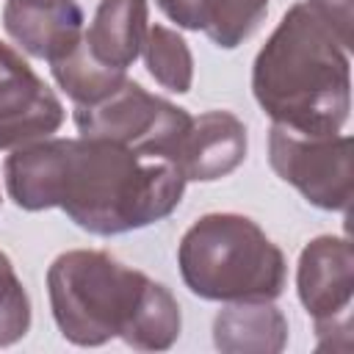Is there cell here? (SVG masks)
<instances>
[{
    "mask_svg": "<svg viewBox=\"0 0 354 354\" xmlns=\"http://www.w3.org/2000/svg\"><path fill=\"white\" fill-rule=\"evenodd\" d=\"M177 266L185 288L207 301H274L288 263L263 227L243 213H205L180 238Z\"/></svg>",
    "mask_w": 354,
    "mask_h": 354,
    "instance_id": "4",
    "label": "cell"
},
{
    "mask_svg": "<svg viewBox=\"0 0 354 354\" xmlns=\"http://www.w3.org/2000/svg\"><path fill=\"white\" fill-rule=\"evenodd\" d=\"M194 116L147 91L136 80H124L113 94L94 105H75V127L80 136H100L149 155H166L177 160L191 130Z\"/></svg>",
    "mask_w": 354,
    "mask_h": 354,
    "instance_id": "5",
    "label": "cell"
},
{
    "mask_svg": "<svg viewBox=\"0 0 354 354\" xmlns=\"http://www.w3.org/2000/svg\"><path fill=\"white\" fill-rule=\"evenodd\" d=\"M30 296L14 271L11 257L0 249V348L19 343L30 329Z\"/></svg>",
    "mask_w": 354,
    "mask_h": 354,
    "instance_id": "16",
    "label": "cell"
},
{
    "mask_svg": "<svg viewBox=\"0 0 354 354\" xmlns=\"http://www.w3.org/2000/svg\"><path fill=\"white\" fill-rule=\"evenodd\" d=\"M296 293L301 307L315 324L318 343L324 351L332 335L351 340V299H354V252L343 235L313 238L296 266Z\"/></svg>",
    "mask_w": 354,
    "mask_h": 354,
    "instance_id": "7",
    "label": "cell"
},
{
    "mask_svg": "<svg viewBox=\"0 0 354 354\" xmlns=\"http://www.w3.org/2000/svg\"><path fill=\"white\" fill-rule=\"evenodd\" d=\"M64 116L58 94L11 44L0 41V149L11 152L50 138Z\"/></svg>",
    "mask_w": 354,
    "mask_h": 354,
    "instance_id": "8",
    "label": "cell"
},
{
    "mask_svg": "<svg viewBox=\"0 0 354 354\" xmlns=\"http://www.w3.org/2000/svg\"><path fill=\"white\" fill-rule=\"evenodd\" d=\"M213 346L224 354H279L288 318L274 301H230L213 318Z\"/></svg>",
    "mask_w": 354,
    "mask_h": 354,
    "instance_id": "11",
    "label": "cell"
},
{
    "mask_svg": "<svg viewBox=\"0 0 354 354\" xmlns=\"http://www.w3.org/2000/svg\"><path fill=\"white\" fill-rule=\"evenodd\" d=\"M252 94L274 124L340 133L351 111V53L307 3H293L252 64Z\"/></svg>",
    "mask_w": 354,
    "mask_h": 354,
    "instance_id": "3",
    "label": "cell"
},
{
    "mask_svg": "<svg viewBox=\"0 0 354 354\" xmlns=\"http://www.w3.org/2000/svg\"><path fill=\"white\" fill-rule=\"evenodd\" d=\"M147 19V0H100L91 25L83 30L86 47L102 64L127 72V66L141 55L149 30Z\"/></svg>",
    "mask_w": 354,
    "mask_h": 354,
    "instance_id": "12",
    "label": "cell"
},
{
    "mask_svg": "<svg viewBox=\"0 0 354 354\" xmlns=\"http://www.w3.org/2000/svg\"><path fill=\"white\" fill-rule=\"evenodd\" d=\"M158 8L183 30H199V0H155Z\"/></svg>",
    "mask_w": 354,
    "mask_h": 354,
    "instance_id": "18",
    "label": "cell"
},
{
    "mask_svg": "<svg viewBox=\"0 0 354 354\" xmlns=\"http://www.w3.org/2000/svg\"><path fill=\"white\" fill-rule=\"evenodd\" d=\"M47 296L64 340L83 348L119 337L138 351H166L183 329L174 293L102 249L58 254L47 268Z\"/></svg>",
    "mask_w": 354,
    "mask_h": 354,
    "instance_id": "2",
    "label": "cell"
},
{
    "mask_svg": "<svg viewBox=\"0 0 354 354\" xmlns=\"http://www.w3.org/2000/svg\"><path fill=\"white\" fill-rule=\"evenodd\" d=\"M246 124L230 111H205L191 122L180 152L185 180L213 183L232 174L246 158Z\"/></svg>",
    "mask_w": 354,
    "mask_h": 354,
    "instance_id": "10",
    "label": "cell"
},
{
    "mask_svg": "<svg viewBox=\"0 0 354 354\" xmlns=\"http://www.w3.org/2000/svg\"><path fill=\"white\" fill-rule=\"evenodd\" d=\"M268 0H199V30L221 50L243 44L266 19Z\"/></svg>",
    "mask_w": 354,
    "mask_h": 354,
    "instance_id": "15",
    "label": "cell"
},
{
    "mask_svg": "<svg viewBox=\"0 0 354 354\" xmlns=\"http://www.w3.org/2000/svg\"><path fill=\"white\" fill-rule=\"evenodd\" d=\"M50 72L75 105H94L108 94H113L127 80L124 69L108 66L100 58H94L91 50L86 47V39H80L64 55L53 58Z\"/></svg>",
    "mask_w": 354,
    "mask_h": 354,
    "instance_id": "13",
    "label": "cell"
},
{
    "mask_svg": "<svg viewBox=\"0 0 354 354\" xmlns=\"http://www.w3.org/2000/svg\"><path fill=\"white\" fill-rule=\"evenodd\" d=\"M268 163L310 205L346 213L351 202V136L299 133L285 124L268 130Z\"/></svg>",
    "mask_w": 354,
    "mask_h": 354,
    "instance_id": "6",
    "label": "cell"
},
{
    "mask_svg": "<svg viewBox=\"0 0 354 354\" xmlns=\"http://www.w3.org/2000/svg\"><path fill=\"white\" fill-rule=\"evenodd\" d=\"M83 8L77 0H6L3 28L33 58L47 64L83 39Z\"/></svg>",
    "mask_w": 354,
    "mask_h": 354,
    "instance_id": "9",
    "label": "cell"
},
{
    "mask_svg": "<svg viewBox=\"0 0 354 354\" xmlns=\"http://www.w3.org/2000/svg\"><path fill=\"white\" fill-rule=\"evenodd\" d=\"M307 6L329 25L337 41L351 53L354 47V0H307Z\"/></svg>",
    "mask_w": 354,
    "mask_h": 354,
    "instance_id": "17",
    "label": "cell"
},
{
    "mask_svg": "<svg viewBox=\"0 0 354 354\" xmlns=\"http://www.w3.org/2000/svg\"><path fill=\"white\" fill-rule=\"evenodd\" d=\"M147 72L160 83L163 88L174 94H188L194 83V55L188 41L166 25H149L144 47H141Z\"/></svg>",
    "mask_w": 354,
    "mask_h": 354,
    "instance_id": "14",
    "label": "cell"
},
{
    "mask_svg": "<svg viewBox=\"0 0 354 354\" xmlns=\"http://www.w3.org/2000/svg\"><path fill=\"white\" fill-rule=\"evenodd\" d=\"M3 174L17 207H61L72 224L102 238L163 221L188 183L177 160L100 136H50L11 149Z\"/></svg>",
    "mask_w": 354,
    "mask_h": 354,
    "instance_id": "1",
    "label": "cell"
}]
</instances>
